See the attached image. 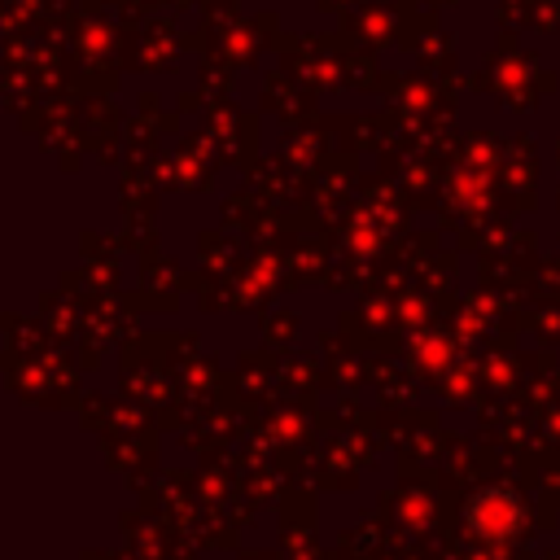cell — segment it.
<instances>
[{
    "label": "cell",
    "instance_id": "cell-1",
    "mask_svg": "<svg viewBox=\"0 0 560 560\" xmlns=\"http://www.w3.org/2000/svg\"><path fill=\"white\" fill-rule=\"evenodd\" d=\"M468 525L481 534V538H508L516 534L521 525V503L512 490L494 486V490H477L472 503H468Z\"/></svg>",
    "mask_w": 560,
    "mask_h": 560
}]
</instances>
